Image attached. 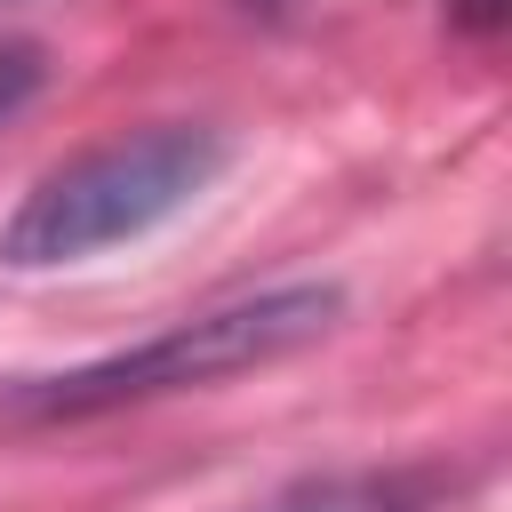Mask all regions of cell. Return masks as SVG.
<instances>
[{"instance_id":"obj_1","label":"cell","mask_w":512,"mask_h":512,"mask_svg":"<svg viewBox=\"0 0 512 512\" xmlns=\"http://www.w3.org/2000/svg\"><path fill=\"white\" fill-rule=\"evenodd\" d=\"M344 320V288L336 280H288V288H256L232 304H208L192 320H168L144 344H120L104 360H80L64 376H32L8 392V416L24 424H80V416H112L136 400H168V392H208L224 376L272 368L304 344H320Z\"/></svg>"},{"instance_id":"obj_2","label":"cell","mask_w":512,"mask_h":512,"mask_svg":"<svg viewBox=\"0 0 512 512\" xmlns=\"http://www.w3.org/2000/svg\"><path fill=\"white\" fill-rule=\"evenodd\" d=\"M224 168H232V144H224V128H200V120H160V128L112 136V144L48 168L8 208L0 264L56 272V264L104 256V248H128V240L160 232L168 216H184Z\"/></svg>"},{"instance_id":"obj_3","label":"cell","mask_w":512,"mask_h":512,"mask_svg":"<svg viewBox=\"0 0 512 512\" xmlns=\"http://www.w3.org/2000/svg\"><path fill=\"white\" fill-rule=\"evenodd\" d=\"M456 496L448 464H384V472H312L272 488L248 512H440Z\"/></svg>"},{"instance_id":"obj_4","label":"cell","mask_w":512,"mask_h":512,"mask_svg":"<svg viewBox=\"0 0 512 512\" xmlns=\"http://www.w3.org/2000/svg\"><path fill=\"white\" fill-rule=\"evenodd\" d=\"M40 72H48V64H40V48H32V40H0V128L32 104Z\"/></svg>"},{"instance_id":"obj_5","label":"cell","mask_w":512,"mask_h":512,"mask_svg":"<svg viewBox=\"0 0 512 512\" xmlns=\"http://www.w3.org/2000/svg\"><path fill=\"white\" fill-rule=\"evenodd\" d=\"M504 16H512V0H448V24H456L464 40H496Z\"/></svg>"}]
</instances>
